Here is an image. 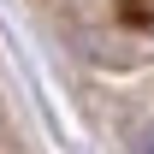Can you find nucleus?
<instances>
[{"instance_id":"nucleus-1","label":"nucleus","mask_w":154,"mask_h":154,"mask_svg":"<svg viewBox=\"0 0 154 154\" xmlns=\"http://www.w3.org/2000/svg\"><path fill=\"white\" fill-rule=\"evenodd\" d=\"M136 154H154V131H142V142H136Z\"/></svg>"}]
</instances>
